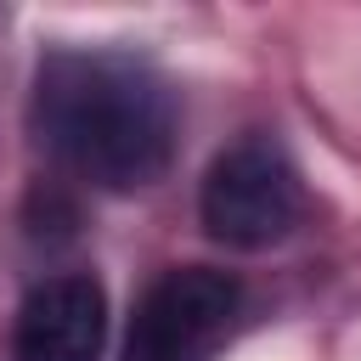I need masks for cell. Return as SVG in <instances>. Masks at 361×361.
Listing matches in <instances>:
<instances>
[{
	"label": "cell",
	"mask_w": 361,
	"mask_h": 361,
	"mask_svg": "<svg viewBox=\"0 0 361 361\" xmlns=\"http://www.w3.org/2000/svg\"><path fill=\"white\" fill-rule=\"evenodd\" d=\"M39 147L102 192H141L175 158V90L130 51L62 45L34 73Z\"/></svg>",
	"instance_id": "obj_1"
},
{
	"label": "cell",
	"mask_w": 361,
	"mask_h": 361,
	"mask_svg": "<svg viewBox=\"0 0 361 361\" xmlns=\"http://www.w3.org/2000/svg\"><path fill=\"white\" fill-rule=\"evenodd\" d=\"M299 209H305L299 169L288 164V152H282L271 135L231 141V147L209 164L203 192H197L203 231H209L220 248H243V254L282 243V237L299 226Z\"/></svg>",
	"instance_id": "obj_2"
},
{
	"label": "cell",
	"mask_w": 361,
	"mask_h": 361,
	"mask_svg": "<svg viewBox=\"0 0 361 361\" xmlns=\"http://www.w3.org/2000/svg\"><path fill=\"white\" fill-rule=\"evenodd\" d=\"M107 344V293L96 276H45L11 327V361H96Z\"/></svg>",
	"instance_id": "obj_4"
},
{
	"label": "cell",
	"mask_w": 361,
	"mask_h": 361,
	"mask_svg": "<svg viewBox=\"0 0 361 361\" xmlns=\"http://www.w3.org/2000/svg\"><path fill=\"white\" fill-rule=\"evenodd\" d=\"M237 305V276L209 265H175L141 293L124 333V361H214Z\"/></svg>",
	"instance_id": "obj_3"
}]
</instances>
